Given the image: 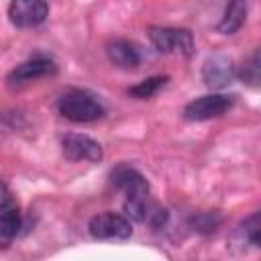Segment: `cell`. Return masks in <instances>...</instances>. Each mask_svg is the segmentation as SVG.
I'll list each match as a JSON object with an SVG mask.
<instances>
[{
    "instance_id": "obj_8",
    "label": "cell",
    "mask_w": 261,
    "mask_h": 261,
    "mask_svg": "<svg viewBox=\"0 0 261 261\" xmlns=\"http://www.w3.org/2000/svg\"><path fill=\"white\" fill-rule=\"evenodd\" d=\"M53 71H55V63H53L51 59H47V57H33V59H29V61L16 65V67L8 73L6 82H8L10 86H22V84H27V82H33V80H37V77L49 75V73H53Z\"/></svg>"
},
{
    "instance_id": "obj_4",
    "label": "cell",
    "mask_w": 261,
    "mask_h": 261,
    "mask_svg": "<svg viewBox=\"0 0 261 261\" xmlns=\"http://www.w3.org/2000/svg\"><path fill=\"white\" fill-rule=\"evenodd\" d=\"M230 106H232L230 96H224V94H206V96H200V98L192 100L190 104H186L184 118L186 120H192V122L218 118Z\"/></svg>"
},
{
    "instance_id": "obj_13",
    "label": "cell",
    "mask_w": 261,
    "mask_h": 261,
    "mask_svg": "<svg viewBox=\"0 0 261 261\" xmlns=\"http://www.w3.org/2000/svg\"><path fill=\"white\" fill-rule=\"evenodd\" d=\"M239 75L245 84L257 88L259 86V80H261V63H259V51H253V55L241 65L239 69Z\"/></svg>"
},
{
    "instance_id": "obj_5",
    "label": "cell",
    "mask_w": 261,
    "mask_h": 261,
    "mask_svg": "<svg viewBox=\"0 0 261 261\" xmlns=\"http://www.w3.org/2000/svg\"><path fill=\"white\" fill-rule=\"evenodd\" d=\"M49 14V4L43 0H14L8 6L10 22L18 29H29L45 22Z\"/></svg>"
},
{
    "instance_id": "obj_16",
    "label": "cell",
    "mask_w": 261,
    "mask_h": 261,
    "mask_svg": "<svg viewBox=\"0 0 261 261\" xmlns=\"http://www.w3.org/2000/svg\"><path fill=\"white\" fill-rule=\"evenodd\" d=\"M192 224L202 230V232H210V230H216V226L220 224V216L216 214H210V212H204V214H198L192 218Z\"/></svg>"
},
{
    "instance_id": "obj_10",
    "label": "cell",
    "mask_w": 261,
    "mask_h": 261,
    "mask_svg": "<svg viewBox=\"0 0 261 261\" xmlns=\"http://www.w3.org/2000/svg\"><path fill=\"white\" fill-rule=\"evenodd\" d=\"M106 55L108 59L122 69H135L141 63V51L135 43L126 39H114L106 45Z\"/></svg>"
},
{
    "instance_id": "obj_15",
    "label": "cell",
    "mask_w": 261,
    "mask_h": 261,
    "mask_svg": "<svg viewBox=\"0 0 261 261\" xmlns=\"http://www.w3.org/2000/svg\"><path fill=\"white\" fill-rule=\"evenodd\" d=\"M241 234L247 239L253 247L259 245V212H253L243 224H241Z\"/></svg>"
},
{
    "instance_id": "obj_17",
    "label": "cell",
    "mask_w": 261,
    "mask_h": 261,
    "mask_svg": "<svg viewBox=\"0 0 261 261\" xmlns=\"http://www.w3.org/2000/svg\"><path fill=\"white\" fill-rule=\"evenodd\" d=\"M8 206H14V202H12V194H10L8 186L0 179V210H2V208H8Z\"/></svg>"
},
{
    "instance_id": "obj_3",
    "label": "cell",
    "mask_w": 261,
    "mask_h": 261,
    "mask_svg": "<svg viewBox=\"0 0 261 261\" xmlns=\"http://www.w3.org/2000/svg\"><path fill=\"white\" fill-rule=\"evenodd\" d=\"M88 230L98 241H124L133 234L130 220L116 212H100L90 218Z\"/></svg>"
},
{
    "instance_id": "obj_2",
    "label": "cell",
    "mask_w": 261,
    "mask_h": 261,
    "mask_svg": "<svg viewBox=\"0 0 261 261\" xmlns=\"http://www.w3.org/2000/svg\"><path fill=\"white\" fill-rule=\"evenodd\" d=\"M149 39L159 53H179L184 57H192L194 53V37L188 29L151 27Z\"/></svg>"
},
{
    "instance_id": "obj_6",
    "label": "cell",
    "mask_w": 261,
    "mask_h": 261,
    "mask_svg": "<svg viewBox=\"0 0 261 261\" xmlns=\"http://www.w3.org/2000/svg\"><path fill=\"white\" fill-rule=\"evenodd\" d=\"M63 155L71 161H100L102 159V147L98 141H94L88 135H65L61 141Z\"/></svg>"
},
{
    "instance_id": "obj_14",
    "label": "cell",
    "mask_w": 261,
    "mask_h": 261,
    "mask_svg": "<svg viewBox=\"0 0 261 261\" xmlns=\"http://www.w3.org/2000/svg\"><path fill=\"white\" fill-rule=\"evenodd\" d=\"M165 82H167V77H163V75L147 77V80L139 82L137 86H133V88L128 90V94H130V96H135V98H139V100H145V98H151L153 94H157V92H159V88H161V86H165Z\"/></svg>"
},
{
    "instance_id": "obj_11",
    "label": "cell",
    "mask_w": 261,
    "mask_h": 261,
    "mask_svg": "<svg viewBox=\"0 0 261 261\" xmlns=\"http://www.w3.org/2000/svg\"><path fill=\"white\" fill-rule=\"evenodd\" d=\"M20 228V214L16 206H8L0 210V249L8 247L12 239L18 234Z\"/></svg>"
},
{
    "instance_id": "obj_9",
    "label": "cell",
    "mask_w": 261,
    "mask_h": 261,
    "mask_svg": "<svg viewBox=\"0 0 261 261\" xmlns=\"http://www.w3.org/2000/svg\"><path fill=\"white\" fill-rule=\"evenodd\" d=\"M202 77L208 88H224L234 77V65L224 55H212L202 67Z\"/></svg>"
},
{
    "instance_id": "obj_7",
    "label": "cell",
    "mask_w": 261,
    "mask_h": 261,
    "mask_svg": "<svg viewBox=\"0 0 261 261\" xmlns=\"http://www.w3.org/2000/svg\"><path fill=\"white\" fill-rule=\"evenodd\" d=\"M112 184L126 196V198H135V196H149V184L145 179L143 173H139L135 167L130 165H118L116 169H112L110 173Z\"/></svg>"
},
{
    "instance_id": "obj_1",
    "label": "cell",
    "mask_w": 261,
    "mask_h": 261,
    "mask_svg": "<svg viewBox=\"0 0 261 261\" xmlns=\"http://www.w3.org/2000/svg\"><path fill=\"white\" fill-rule=\"evenodd\" d=\"M59 114L73 122H92L104 116V106L100 100L86 90H67L57 100Z\"/></svg>"
},
{
    "instance_id": "obj_12",
    "label": "cell",
    "mask_w": 261,
    "mask_h": 261,
    "mask_svg": "<svg viewBox=\"0 0 261 261\" xmlns=\"http://www.w3.org/2000/svg\"><path fill=\"white\" fill-rule=\"evenodd\" d=\"M245 18H247V4L245 2H230L224 10V16L218 22V31L222 35H232L243 27Z\"/></svg>"
}]
</instances>
